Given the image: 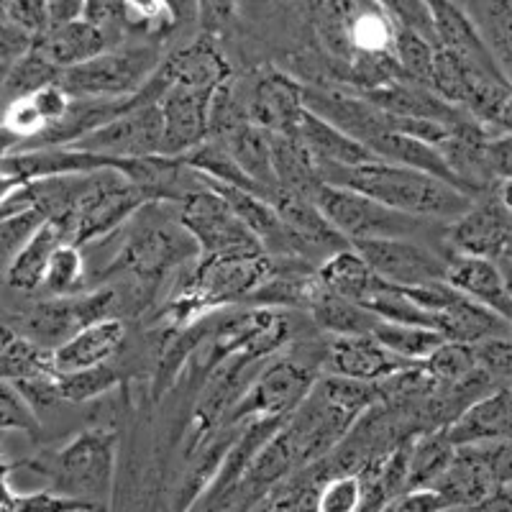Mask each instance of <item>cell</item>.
Here are the masks:
<instances>
[{
  "mask_svg": "<svg viewBox=\"0 0 512 512\" xmlns=\"http://www.w3.org/2000/svg\"><path fill=\"white\" fill-rule=\"evenodd\" d=\"M318 175L320 182L326 185L349 187L382 203L384 208L418 218V221L423 218L456 221L474 203L472 195H466L459 187L418 169L397 167L382 159L356 164V167H318Z\"/></svg>",
  "mask_w": 512,
  "mask_h": 512,
  "instance_id": "1",
  "label": "cell"
},
{
  "mask_svg": "<svg viewBox=\"0 0 512 512\" xmlns=\"http://www.w3.org/2000/svg\"><path fill=\"white\" fill-rule=\"evenodd\" d=\"M274 269H277L274 256L264 251L203 256L192 282L175 292L164 315L175 328H187L213 310H221L239 300H251L272 280Z\"/></svg>",
  "mask_w": 512,
  "mask_h": 512,
  "instance_id": "2",
  "label": "cell"
},
{
  "mask_svg": "<svg viewBox=\"0 0 512 512\" xmlns=\"http://www.w3.org/2000/svg\"><path fill=\"white\" fill-rule=\"evenodd\" d=\"M152 203L144 190L126 180L116 169H95L82 180L80 192L70 210L59 216L70 231V244L85 246L88 241L108 236L126 218Z\"/></svg>",
  "mask_w": 512,
  "mask_h": 512,
  "instance_id": "3",
  "label": "cell"
},
{
  "mask_svg": "<svg viewBox=\"0 0 512 512\" xmlns=\"http://www.w3.org/2000/svg\"><path fill=\"white\" fill-rule=\"evenodd\" d=\"M162 64V54L149 44L105 49L88 62L59 72L57 85L72 100H113L134 95L152 80Z\"/></svg>",
  "mask_w": 512,
  "mask_h": 512,
  "instance_id": "4",
  "label": "cell"
},
{
  "mask_svg": "<svg viewBox=\"0 0 512 512\" xmlns=\"http://www.w3.org/2000/svg\"><path fill=\"white\" fill-rule=\"evenodd\" d=\"M116 433L108 428H90L72 438L52 456L49 464H31L49 474L52 492L72 500L98 505L113 482L116 469Z\"/></svg>",
  "mask_w": 512,
  "mask_h": 512,
  "instance_id": "5",
  "label": "cell"
},
{
  "mask_svg": "<svg viewBox=\"0 0 512 512\" xmlns=\"http://www.w3.org/2000/svg\"><path fill=\"white\" fill-rule=\"evenodd\" d=\"M113 305H116V290H95L90 295L77 297H52V300H41L34 308L18 313L8 323L21 336L29 338L31 344L54 351L95 320L111 318Z\"/></svg>",
  "mask_w": 512,
  "mask_h": 512,
  "instance_id": "6",
  "label": "cell"
},
{
  "mask_svg": "<svg viewBox=\"0 0 512 512\" xmlns=\"http://www.w3.org/2000/svg\"><path fill=\"white\" fill-rule=\"evenodd\" d=\"M315 382L318 379H315L313 369L300 361L274 359L256 374L249 390L236 397V402L223 418L231 425L241 423V420L290 418L300 408V402L310 395Z\"/></svg>",
  "mask_w": 512,
  "mask_h": 512,
  "instance_id": "7",
  "label": "cell"
},
{
  "mask_svg": "<svg viewBox=\"0 0 512 512\" xmlns=\"http://www.w3.org/2000/svg\"><path fill=\"white\" fill-rule=\"evenodd\" d=\"M180 226L198 244L200 256L254 254V251H264L262 244L254 239V233L233 213L226 198L218 195L216 190H210L205 182L180 203Z\"/></svg>",
  "mask_w": 512,
  "mask_h": 512,
  "instance_id": "8",
  "label": "cell"
},
{
  "mask_svg": "<svg viewBox=\"0 0 512 512\" xmlns=\"http://www.w3.org/2000/svg\"><path fill=\"white\" fill-rule=\"evenodd\" d=\"M315 203H318L320 213L328 218V223L349 244L372 239H397V236L408 239L420 223L418 218L402 216V213L384 208L382 203L361 195V192L349 190V187L326 185V182L320 185Z\"/></svg>",
  "mask_w": 512,
  "mask_h": 512,
  "instance_id": "9",
  "label": "cell"
},
{
  "mask_svg": "<svg viewBox=\"0 0 512 512\" xmlns=\"http://www.w3.org/2000/svg\"><path fill=\"white\" fill-rule=\"evenodd\" d=\"M162 139V111L157 103H146L64 146L103 159H136L162 154Z\"/></svg>",
  "mask_w": 512,
  "mask_h": 512,
  "instance_id": "10",
  "label": "cell"
},
{
  "mask_svg": "<svg viewBox=\"0 0 512 512\" xmlns=\"http://www.w3.org/2000/svg\"><path fill=\"white\" fill-rule=\"evenodd\" d=\"M351 249L369 264L377 277L397 287H418L446 280V259L413 239L356 241Z\"/></svg>",
  "mask_w": 512,
  "mask_h": 512,
  "instance_id": "11",
  "label": "cell"
},
{
  "mask_svg": "<svg viewBox=\"0 0 512 512\" xmlns=\"http://www.w3.org/2000/svg\"><path fill=\"white\" fill-rule=\"evenodd\" d=\"M200 256L198 244L182 228L180 233L164 223H144L123 244L113 269L134 274L139 280H159L162 274L180 264L185 256Z\"/></svg>",
  "mask_w": 512,
  "mask_h": 512,
  "instance_id": "12",
  "label": "cell"
},
{
  "mask_svg": "<svg viewBox=\"0 0 512 512\" xmlns=\"http://www.w3.org/2000/svg\"><path fill=\"white\" fill-rule=\"evenodd\" d=\"M497 131L472 116H464L459 123L448 128V136L441 141V154L456 180L461 182L472 198L495 190L497 180L489 162V141Z\"/></svg>",
  "mask_w": 512,
  "mask_h": 512,
  "instance_id": "13",
  "label": "cell"
},
{
  "mask_svg": "<svg viewBox=\"0 0 512 512\" xmlns=\"http://www.w3.org/2000/svg\"><path fill=\"white\" fill-rule=\"evenodd\" d=\"M512 236V216L500 203L495 190L474 198L466 213L448 226V246L461 256L500 259Z\"/></svg>",
  "mask_w": 512,
  "mask_h": 512,
  "instance_id": "14",
  "label": "cell"
},
{
  "mask_svg": "<svg viewBox=\"0 0 512 512\" xmlns=\"http://www.w3.org/2000/svg\"><path fill=\"white\" fill-rule=\"evenodd\" d=\"M303 105L310 113L349 134L364 146L372 144L377 136L390 134L392 116L367 100L364 95H351L346 90L303 88Z\"/></svg>",
  "mask_w": 512,
  "mask_h": 512,
  "instance_id": "15",
  "label": "cell"
},
{
  "mask_svg": "<svg viewBox=\"0 0 512 512\" xmlns=\"http://www.w3.org/2000/svg\"><path fill=\"white\" fill-rule=\"evenodd\" d=\"M213 90L172 88L157 100L162 111V154L164 157H185L195 146L203 144L210 136L208 108Z\"/></svg>",
  "mask_w": 512,
  "mask_h": 512,
  "instance_id": "16",
  "label": "cell"
},
{
  "mask_svg": "<svg viewBox=\"0 0 512 512\" xmlns=\"http://www.w3.org/2000/svg\"><path fill=\"white\" fill-rule=\"evenodd\" d=\"M246 118L269 134H295L297 118L303 113V85L290 75L267 70L256 75L254 85L244 95Z\"/></svg>",
  "mask_w": 512,
  "mask_h": 512,
  "instance_id": "17",
  "label": "cell"
},
{
  "mask_svg": "<svg viewBox=\"0 0 512 512\" xmlns=\"http://www.w3.org/2000/svg\"><path fill=\"white\" fill-rule=\"evenodd\" d=\"M415 367V361L402 359L382 346L372 333L367 336H333L326 346V369L336 377L379 384L402 369Z\"/></svg>",
  "mask_w": 512,
  "mask_h": 512,
  "instance_id": "18",
  "label": "cell"
},
{
  "mask_svg": "<svg viewBox=\"0 0 512 512\" xmlns=\"http://www.w3.org/2000/svg\"><path fill=\"white\" fill-rule=\"evenodd\" d=\"M157 72L169 88L177 85V88L192 90H216L218 85L233 77L226 57L208 34L190 41L187 47L175 49L167 59H162Z\"/></svg>",
  "mask_w": 512,
  "mask_h": 512,
  "instance_id": "19",
  "label": "cell"
},
{
  "mask_svg": "<svg viewBox=\"0 0 512 512\" xmlns=\"http://www.w3.org/2000/svg\"><path fill=\"white\" fill-rule=\"evenodd\" d=\"M446 282L474 303L495 310L502 318L512 315V297L507 292L502 267L484 256H451L446 259Z\"/></svg>",
  "mask_w": 512,
  "mask_h": 512,
  "instance_id": "20",
  "label": "cell"
},
{
  "mask_svg": "<svg viewBox=\"0 0 512 512\" xmlns=\"http://www.w3.org/2000/svg\"><path fill=\"white\" fill-rule=\"evenodd\" d=\"M448 441L456 448L512 438V390L500 387L482 400L472 402L454 423L446 428Z\"/></svg>",
  "mask_w": 512,
  "mask_h": 512,
  "instance_id": "21",
  "label": "cell"
},
{
  "mask_svg": "<svg viewBox=\"0 0 512 512\" xmlns=\"http://www.w3.org/2000/svg\"><path fill=\"white\" fill-rule=\"evenodd\" d=\"M123 341H126V326L121 318L111 315V318L95 320L52 351L54 369L57 374H70L108 364L111 356L121 351Z\"/></svg>",
  "mask_w": 512,
  "mask_h": 512,
  "instance_id": "22",
  "label": "cell"
},
{
  "mask_svg": "<svg viewBox=\"0 0 512 512\" xmlns=\"http://www.w3.org/2000/svg\"><path fill=\"white\" fill-rule=\"evenodd\" d=\"M267 200L274 205V210L280 213L285 226L295 233L297 241L305 246V251H320V254H326L328 259V256L336 254V251L349 249L351 246L349 241L328 223V218L320 213L315 200L303 198V195H295V192L287 190H274Z\"/></svg>",
  "mask_w": 512,
  "mask_h": 512,
  "instance_id": "23",
  "label": "cell"
},
{
  "mask_svg": "<svg viewBox=\"0 0 512 512\" xmlns=\"http://www.w3.org/2000/svg\"><path fill=\"white\" fill-rule=\"evenodd\" d=\"M295 136L308 149L318 167H356V164H367L377 159L361 141L338 131L336 126L310 113L308 108H303V113L297 118Z\"/></svg>",
  "mask_w": 512,
  "mask_h": 512,
  "instance_id": "24",
  "label": "cell"
},
{
  "mask_svg": "<svg viewBox=\"0 0 512 512\" xmlns=\"http://www.w3.org/2000/svg\"><path fill=\"white\" fill-rule=\"evenodd\" d=\"M70 241V231L64 226V221L59 218H44V221L36 226V231L31 233L26 244L18 249V254L13 256V262L6 269V282L8 287L18 292H34L44 285V277H47L49 262H52L54 251Z\"/></svg>",
  "mask_w": 512,
  "mask_h": 512,
  "instance_id": "25",
  "label": "cell"
},
{
  "mask_svg": "<svg viewBox=\"0 0 512 512\" xmlns=\"http://www.w3.org/2000/svg\"><path fill=\"white\" fill-rule=\"evenodd\" d=\"M113 36L98 24L88 21V18H77L70 24L49 26L44 34L36 39V49L52 64H57L59 70L75 67V64L88 62V59L98 57L105 49L113 44Z\"/></svg>",
  "mask_w": 512,
  "mask_h": 512,
  "instance_id": "26",
  "label": "cell"
},
{
  "mask_svg": "<svg viewBox=\"0 0 512 512\" xmlns=\"http://www.w3.org/2000/svg\"><path fill=\"white\" fill-rule=\"evenodd\" d=\"M303 308L331 336H367L379 323L377 315L369 313L367 308H361L359 303L326 290V287L320 285L318 274L310 282Z\"/></svg>",
  "mask_w": 512,
  "mask_h": 512,
  "instance_id": "27",
  "label": "cell"
},
{
  "mask_svg": "<svg viewBox=\"0 0 512 512\" xmlns=\"http://www.w3.org/2000/svg\"><path fill=\"white\" fill-rule=\"evenodd\" d=\"M436 331L446 341L466 346H477L479 341L495 336H510L507 320L502 315L474 303L466 295H459L446 310L436 313Z\"/></svg>",
  "mask_w": 512,
  "mask_h": 512,
  "instance_id": "28",
  "label": "cell"
},
{
  "mask_svg": "<svg viewBox=\"0 0 512 512\" xmlns=\"http://www.w3.org/2000/svg\"><path fill=\"white\" fill-rule=\"evenodd\" d=\"M367 149L374 154V157L382 159V162L397 164V167L418 169V172L438 177V180L464 190L461 182L456 180L454 172H451V167L446 164V159H443L441 149L428 144V141L413 139V136H405V134H382L377 136ZM466 195H469V192H466Z\"/></svg>",
  "mask_w": 512,
  "mask_h": 512,
  "instance_id": "29",
  "label": "cell"
},
{
  "mask_svg": "<svg viewBox=\"0 0 512 512\" xmlns=\"http://www.w3.org/2000/svg\"><path fill=\"white\" fill-rule=\"evenodd\" d=\"M269 149H272V167L280 190L295 192L310 200L318 198V190L323 185L318 164L300 144V139L295 134H269Z\"/></svg>",
  "mask_w": 512,
  "mask_h": 512,
  "instance_id": "30",
  "label": "cell"
},
{
  "mask_svg": "<svg viewBox=\"0 0 512 512\" xmlns=\"http://www.w3.org/2000/svg\"><path fill=\"white\" fill-rule=\"evenodd\" d=\"M221 141L233 154V159L239 162V167L244 169V175L264 192V198H269L274 190H280L272 167L269 134L264 128L254 126V123H244L228 136H221Z\"/></svg>",
  "mask_w": 512,
  "mask_h": 512,
  "instance_id": "31",
  "label": "cell"
},
{
  "mask_svg": "<svg viewBox=\"0 0 512 512\" xmlns=\"http://www.w3.org/2000/svg\"><path fill=\"white\" fill-rule=\"evenodd\" d=\"M318 280L326 290L336 292V295L346 297V300H354V303H361L374 290L379 277L349 246V249L336 251V254L320 262Z\"/></svg>",
  "mask_w": 512,
  "mask_h": 512,
  "instance_id": "32",
  "label": "cell"
},
{
  "mask_svg": "<svg viewBox=\"0 0 512 512\" xmlns=\"http://www.w3.org/2000/svg\"><path fill=\"white\" fill-rule=\"evenodd\" d=\"M456 446L448 441L446 428L441 431L418 433L410 441V469H408V489L431 487L446 466L454 461Z\"/></svg>",
  "mask_w": 512,
  "mask_h": 512,
  "instance_id": "33",
  "label": "cell"
},
{
  "mask_svg": "<svg viewBox=\"0 0 512 512\" xmlns=\"http://www.w3.org/2000/svg\"><path fill=\"white\" fill-rule=\"evenodd\" d=\"M372 336L377 338L379 344L387 346L392 354L402 356V359L425 361L438 346L446 341L436 328H425V326H405V323H384L379 320L377 328L372 331Z\"/></svg>",
  "mask_w": 512,
  "mask_h": 512,
  "instance_id": "34",
  "label": "cell"
},
{
  "mask_svg": "<svg viewBox=\"0 0 512 512\" xmlns=\"http://www.w3.org/2000/svg\"><path fill=\"white\" fill-rule=\"evenodd\" d=\"M436 44L431 39H425L423 34L413 29H402L397 26L395 31V44H392V54L400 67L402 77L415 85L428 88L433 70V57H436Z\"/></svg>",
  "mask_w": 512,
  "mask_h": 512,
  "instance_id": "35",
  "label": "cell"
},
{
  "mask_svg": "<svg viewBox=\"0 0 512 512\" xmlns=\"http://www.w3.org/2000/svg\"><path fill=\"white\" fill-rule=\"evenodd\" d=\"M59 72L62 70H59L57 64L49 62L34 44V49L26 57L18 59L11 70L6 72L8 103L16 98H29V95L39 93L41 88L54 85L59 80Z\"/></svg>",
  "mask_w": 512,
  "mask_h": 512,
  "instance_id": "36",
  "label": "cell"
},
{
  "mask_svg": "<svg viewBox=\"0 0 512 512\" xmlns=\"http://www.w3.org/2000/svg\"><path fill=\"white\" fill-rule=\"evenodd\" d=\"M420 367L436 382V387H446V384H456L469 377L477 369V359H474L472 346L443 341L428 359L420 361Z\"/></svg>",
  "mask_w": 512,
  "mask_h": 512,
  "instance_id": "37",
  "label": "cell"
},
{
  "mask_svg": "<svg viewBox=\"0 0 512 512\" xmlns=\"http://www.w3.org/2000/svg\"><path fill=\"white\" fill-rule=\"evenodd\" d=\"M121 382V374L111 364H100V367L80 369V372L57 374V390L59 397L67 402H88L95 397L105 395Z\"/></svg>",
  "mask_w": 512,
  "mask_h": 512,
  "instance_id": "38",
  "label": "cell"
},
{
  "mask_svg": "<svg viewBox=\"0 0 512 512\" xmlns=\"http://www.w3.org/2000/svg\"><path fill=\"white\" fill-rule=\"evenodd\" d=\"M80 249L82 246L64 241V244L54 251L52 262H49V269H47V277H44V285H41L52 297L72 295L75 287L82 282L85 262H82Z\"/></svg>",
  "mask_w": 512,
  "mask_h": 512,
  "instance_id": "39",
  "label": "cell"
},
{
  "mask_svg": "<svg viewBox=\"0 0 512 512\" xmlns=\"http://www.w3.org/2000/svg\"><path fill=\"white\" fill-rule=\"evenodd\" d=\"M3 431H24L29 436L39 433V415L8 379H0V433Z\"/></svg>",
  "mask_w": 512,
  "mask_h": 512,
  "instance_id": "40",
  "label": "cell"
},
{
  "mask_svg": "<svg viewBox=\"0 0 512 512\" xmlns=\"http://www.w3.org/2000/svg\"><path fill=\"white\" fill-rule=\"evenodd\" d=\"M41 221H44V216L36 208L18 210V213L0 221V274L3 277H6V269L13 262V256L18 254V249L26 244V239L36 231Z\"/></svg>",
  "mask_w": 512,
  "mask_h": 512,
  "instance_id": "41",
  "label": "cell"
},
{
  "mask_svg": "<svg viewBox=\"0 0 512 512\" xmlns=\"http://www.w3.org/2000/svg\"><path fill=\"white\" fill-rule=\"evenodd\" d=\"M364 497V487L356 474H338L331 477L323 489H318L315 512H356Z\"/></svg>",
  "mask_w": 512,
  "mask_h": 512,
  "instance_id": "42",
  "label": "cell"
},
{
  "mask_svg": "<svg viewBox=\"0 0 512 512\" xmlns=\"http://www.w3.org/2000/svg\"><path fill=\"white\" fill-rule=\"evenodd\" d=\"M474 349V359L477 367L487 374L497 387L502 382H512V338L510 336H495L487 341H479Z\"/></svg>",
  "mask_w": 512,
  "mask_h": 512,
  "instance_id": "43",
  "label": "cell"
},
{
  "mask_svg": "<svg viewBox=\"0 0 512 512\" xmlns=\"http://www.w3.org/2000/svg\"><path fill=\"white\" fill-rule=\"evenodd\" d=\"M0 128L6 134H11L18 144H26V141L36 139L47 128V121L36 111L34 100L29 95V98H16L6 105L3 118H0Z\"/></svg>",
  "mask_w": 512,
  "mask_h": 512,
  "instance_id": "44",
  "label": "cell"
},
{
  "mask_svg": "<svg viewBox=\"0 0 512 512\" xmlns=\"http://www.w3.org/2000/svg\"><path fill=\"white\" fill-rule=\"evenodd\" d=\"M451 507L446 505L436 489H405L400 495L390 497L384 502V507L379 512H448Z\"/></svg>",
  "mask_w": 512,
  "mask_h": 512,
  "instance_id": "45",
  "label": "cell"
},
{
  "mask_svg": "<svg viewBox=\"0 0 512 512\" xmlns=\"http://www.w3.org/2000/svg\"><path fill=\"white\" fill-rule=\"evenodd\" d=\"M36 36L16 26L13 21H0V72H8L13 64L34 49Z\"/></svg>",
  "mask_w": 512,
  "mask_h": 512,
  "instance_id": "46",
  "label": "cell"
},
{
  "mask_svg": "<svg viewBox=\"0 0 512 512\" xmlns=\"http://www.w3.org/2000/svg\"><path fill=\"white\" fill-rule=\"evenodd\" d=\"M8 21H13V24L39 39L49 29L47 0H11L8 3Z\"/></svg>",
  "mask_w": 512,
  "mask_h": 512,
  "instance_id": "47",
  "label": "cell"
},
{
  "mask_svg": "<svg viewBox=\"0 0 512 512\" xmlns=\"http://www.w3.org/2000/svg\"><path fill=\"white\" fill-rule=\"evenodd\" d=\"M82 18H88V21L98 24L100 29H105L108 34H111L113 29H123V26L131 24L126 0H88V6H85V16ZM113 39H116V36H113Z\"/></svg>",
  "mask_w": 512,
  "mask_h": 512,
  "instance_id": "48",
  "label": "cell"
},
{
  "mask_svg": "<svg viewBox=\"0 0 512 512\" xmlns=\"http://www.w3.org/2000/svg\"><path fill=\"white\" fill-rule=\"evenodd\" d=\"M31 100H34L36 111L41 113V118L47 121V128L62 123L72 108V98L59 88L57 82H54V85H47V88H41L39 93L31 95Z\"/></svg>",
  "mask_w": 512,
  "mask_h": 512,
  "instance_id": "49",
  "label": "cell"
},
{
  "mask_svg": "<svg viewBox=\"0 0 512 512\" xmlns=\"http://www.w3.org/2000/svg\"><path fill=\"white\" fill-rule=\"evenodd\" d=\"M167 29H192L200 26V0H159Z\"/></svg>",
  "mask_w": 512,
  "mask_h": 512,
  "instance_id": "50",
  "label": "cell"
},
{
  "mask_svg": "<svg viewBox=\"0 0 512 512\" xmlns=\"http://www.w3.org/2000/svg\"><path fill=\"white\" fill-rule=\"evenodd\" d=\"M489 162H492V172L495 180H510L512 177V136L510 134H495L489 141Z\"/></svg>",
  "mask_w": 512,
  "mask_h": 512,
  "instance_id": "51",
  "label": "cell"
},
{
  "mask_svg": "<svg viewBox=\"0 0 512 512\" xmlns=\"http://www.w3.org/2000/svg\"><path fill=\"white\" fill-rule=\"evenodd\" d=\"M236 3L239 0H200V26L208 34L221 29L228 18L233 16V11H236Z\"/></svg>",
  "mask_w": 512,
  "mask_h": 512,
  "instance_id": "52",
  "label": "cell"
},
{
  "mask_svg": "<svg viewBox=\"0 0 512 512\" xmlns=\"http://www.w3.org/2000/svg\"><path fill=\"white\" fill-rule=\"evenodd\" d=\"M85 6H88V0H47L49 26L77 21V18L85 16Z\"/></svg>",
  "mask_w": 512,
  "mask_h": 512,
  "instance_id": "53",
  "label": "cell"
},
{
  "mask_svg": "<svg viewBox=\"0 0 512 512\" xmlns=\"http://www.w3.org/2000/svg\"><path fill=\"white\" fill-rule=\"evenodd\" d=\"M126 8L131 16V26L159 24V18H162L159 0H126Z\"/></svg>",
  "mask_w": 512,
  "mask_h": 512,
  "instance_id": "54",
  "label": "cell"
},
{
  "mask_svg": "<svg viewBox=\"0 0 512 512\" xmlns=\"http://www.w3.org/2000/svg\"><path fill=\"white\" fill-rule=\"evenodd\" d=\"M26 185H29V182H24L18 175H13V172L0 167V208L11 203V200L16 198L18 192L24 190Z\"/></svg>",
  "mask_w": 512,
  "mask_h": 512,
  "instance_id": "55",
  "label": "cell"
},
{
  "mask_svg": "<svg viewBox=\"0 0 512 512\" xmlns=\"http://www.w3.org/2000/svg\"><path fill=\"white\" fill-rule=\"evenodd\" d=\"M492 128H495L497 134H510L512 136V95L505 100V103H502V108H500V113H497Z\"/></svg>",
  "mask_w": 512,
  "mask_h": 512,
  "instance_id": "56",
  "label": "cell"
},
{
  "mask_svg": "<svg viewBox=\"0 0 512 512\" xmlns=\"http://www.w3.org/2000/svg\"><path fill=\"white\" fill-rule=\"evenodd\" d=\"M18 336H21V333H18L16 328H13L11 323H8V320L0 318V359H3V356L8 354V349H11V346L16 344Z\"/></svg>",
  "mask_w": 512,
  "mask_h": 512,
  "instance_id": "57",
  "label": "cell"
},
{
  "mask_svg": "<svg viewBox=\"0 0 512 512\" xmlns=\"http://www.w3.org/2000/svg\"><path fill=\"white\" fill-rule=\"evenodd\" d=\"M8 474H11V466H8L6 461H3V456H0V510H6L13 500V492L11 487H8Z\"/></svg>",
  "mask_w": 512,
  "mask_h": 512,
  "instance_id": "58",
  "label": "cell"
},
{
  "mask_svg": "<svg viewBox=\"0 0 512 512\" xmlns=\"http://www.w3.org/2000/svg\"><path fill=\"white\" fill-rule=\"evenodd\" d=\"M495 192H497V198H500V203L505 205V210L512 216V177L510 180H500L495 185Z\"/></svg>",
  "mask_w": 512,
  "mask_h": 512,
  "instance_id": "59",
  "label": "cell"
},
{
  "mask_svg": "<svg viewBox=\"0 0 512 512\" xmlns=\"http://www.w3.org/2000/svg\"><path fill=\"white\" fill-rule=\"evenodd\" d=\"M8 105V95H6V72H0V118H3V111H6Z\"/></svg>",
  "mask_w": 512,
  "mask_h": 512,
  "instance_id": "60",
  "label": "cell"
},
{
  "mask_svg": "<svg viewBox=\"0 0 512 512\" xmlns=\"http://www.w3.org/2000/svg\"><path fill=\"white\" fill-rule=\"evenodd\" d=\"M497 262H502V264H507V267H512V236H510V241H507L505 251H502V256H500V259H497Z\"/></svg>",
  "mask_w": 512,
  "mask_h": 512,
  "instance_id": "61",
  "label": "cell"
},
{
  "mask_svg": "<svg viewBox=\"0 0 512 512\" xmlns=\"http://www.w3.org/2000/svg\"><path fill=\"white\" fill-rule=\"evenodd\" d=\"M500 267H502V277H505L507 292H510V297H512V267H507V264H502V262H500Z\"/></svg>",
  "mask_w": 512,
  "mask_h": 512,
  "instance_id": "62",
  "label": "cell"
},
{
  "mask_svg": "<svg viewBox=\"0 0 512 512\" xmlns=\"http://www.w3.org/2000/svg\"><path fill=\"white\" fill-rule=\"evenodd\" d=\"M8 3L11 0H0V21H8Z\"/></svg>",
  "mask_w": 512,
  "mask_h": 512,
  "instance_id": "63",
  "label": "cell"
},
{
  "mask_svg": "<svg viewBox=\"0 0 512 512\" xmlns=\"http://www.w3.org/2000/svg\"><path fill=\"white\" fill-rule=\"evenodd\" d=\"M507 328H510V338H512V315H510V318H507Z\"/></svg>",
  "mask_w": 512,
  "mask_h": 512,
  "instance_id": "64",
  "label": "cell"
}]
</instances>
